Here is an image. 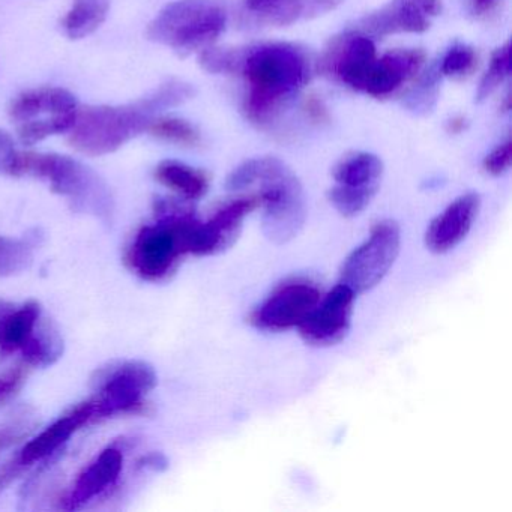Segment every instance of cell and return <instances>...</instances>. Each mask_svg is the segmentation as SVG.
<instances>
[{"mask_svg":"<svg viewBox=\"0 0 512 512\" xmlns=\"http://www.w3.org/2000/svg\"><path fill=\"white\" fill-rule=\"evenodd\" d=\"M196 95L193 86L179 80L155 89L145 98L124 106H92L77 112L70 143L76 151L91 157L112 154L148 131L158 113L181 106Z\"/></svg>","mask_w":512,"mask_h":512,"instance_id":"cell-1","label":"cell"},{"mask_svg":"<svg viewBox=\"0 0 512 512\" xmlns=\"http://www.w3.org/2000/svg\"><path fill=\"white\" fill-rule=\"evenodd\" d=\"M235 74L247 82V118L266 125L307 85L311 62L305 50L295 44H259L239 49Z\"/></svg>","mask_w":512,"mask_h":512,"instance_id":"cell-2","label":"cell"},{"mask_svg":"<svg viewBox=\"0 0 512 512\" xmlns=\"http://www.w3.org/2000/svg\"><path fill=\"white\" fill-rule=\"evenodd\" d=\"M232 191L256 188L263 206V233L274 244H286L299 235L307 218L304 190L295 173L274 157L254 158L233 170L227 179Z\"/></svg>","mask_w":512,"mask_h":512,"instance_id":"cell-3","label":"cell"},{"mask_svg":"<svg viewBox=\"0 0 512 512\" xmlns=\"http://www.w3.org/2000/svg\"><path fill=\"white\" fill-rule=\"evenodd\" d=\"M155 212L157 224L140 230L128 254L131 268L148 281L169 277L190 254V236L199 223L190 208L173 200H157Z\"/></svg>","mask_w":512,"mask_h":512,"instance_id":"cell-4","label":"cell"},{"mask_svg":"<svg viewBox=\"0 0 512 512\" xmlns=\"http://www.w3.org/2000/svg\"><path fill=\"white\" fill-rule=\"evenodd\" d=\"M32 175L49 182L52 191L70 200L74 211L109 220L113 199L106 182L85 164L59 154L20 152L17 176Z\"/></svg>","mask_w":512,"mask_h":512,"instance_id":"cell-5","label":"cell"},{"mask_svg":"<svg viewBox=\"0 0 512 512\" xmlns=\"http://www.w3.org/2000/svg\"><path fill=\"white\" fill-rule=\"evenodd\" d=\"M227 11L218 0H176L149 23V40L181 55L208 49L226 31Z\"/></svg>","mask_w":512,"mask_h":512,"instance_id":"cell-6","label":"cell"},{"mask_svg":"<svg viewBox=\"0 0 512 512\" xmlns=\"http://www.w3.org/2000/svg\"><path fill=\"white\" fill-rule=\"evenodd\" d=\"M98 395L95 401L94 422L118 413L139 412L143 397L157 386L154 367L145 361H125L98 371Z\"/></svg>","mask_w":512,"mask_h":512,"instance_id":"cell-7","label":"cell"},{"mask_svg":"<svg viewBox=\"0 0 512 512\" xmlns=\"http://www.w3.org/2000/svg\"><path fill=\"white\" fill-rule=\"evenodd\" d=\"M400 247V226L392 220L379 221L367 241L344 260L340 283L346 284L356 295L374 289L394 265Z\"/></svg>","mask_w":512,"mask_h":512,"instance_id":"cell-8","label":"cell"},{"mask_svg":"<svg viewBox=\"0 0 512 512\" xmlns=\"http://www.w3.org/2000/svg\"><path fill=\"white\" fill-rule=\"evenodd\" d=\"M322 292L308 280H290L280 284L250 317L260 331L283 332L298 328L319 304Z\"/></svg>","mask_w":512,"mask_h":512,"instance_id":"cell-9","label":"cell"},{"mask_svg":"<svg viewBox=\"0 0 512 512\" xmlns=\"http://www.w3.org/2000/svg\"><path fill=\"white\" fill-rule=\"evenodd\" d=\"M356 293L340 283L322 295L319 304L298 326L302 340L313 347H331L341 343L352 328Z\"/></svg>","mask_w":512,"mask_h":512,"instance_id":"cell-10","label":"cell"},{"mask_svg":"<svg viewBox=\"0 0 512 512\" xmlns=\"http://www.w3.org/2000/svg\"><path fill=\"white\" fill-rule=\"evenodd\" d=\"M442 13V0H391L376 13L364 17L356 31L367 37L385 38L395 34H422Z\"/></svg>","mask_w":512,"mask_h":512,"instance_id":"cell-11","label":"cell"},{"mask_svg":"<svg viewBox=\"0 0 512 512\" xmlns=\"http://www.w3.org/2000/svg\"><path fill=\"white\" fill-rule=\"evenodd\" d=\"M259 206L256 196L241 197L221 206L206 223L196 224L190 238V254L215 256L229 250L238 241L244 220Z\"/></svg>","mask_w":512,"mask_h":512,"instance_id":"cell-12","label":"cell"},{"mask_svg":"<svg viewBox=\"0 0 512 512\" xmlns=\"http://www.w3.org/2000/svg\"><path fill=\"white\" fill-rule=\"evenodd\" d=\"M421 50H394L368 61L352 89L370 97L386 98L406 85L424 65Z\"/></svg>","mask_w":512,"mask_h":512,"instance_id":"cell-13","label":"cell"},{"mask_svg":"<svg viewBox=\"0 0 512 512\" xmlns=\"http://www.w3.org/2000/svg\"><path fill=\"white\" fill-rule=\"evenodd\" d=\"M481 209V197L467 193L458 197L442 214L437 215L425 233V245L434 254L454 250L469 235Z\"/></svg>","mask_w":512,"mask_h":512,"instance_id":"cell-14","label":"cell"},{"mask_svg":"<svg viewBox=\"0 0 512 512\" xmlns=\"http://www.w3.org/2000/svg\"><path fill=\"white\" fill-rule=\"evenodd\" d=\"M248 13L260 25L289 26L316 19L340 7L343 0H244Z\"/></svg>","mask_w":512,"mask_h":512,"instance_id":"cell-15","label":"cell"},{"mask_svg":"<svg viewBox=\"0 0 512 512\" xmlns=\"http://www.w3.org/2000/svg\"><path fill=\"white\" fill-rule=\"evenodd\" d=\"M94 416V398L79 404L76 409L71 410L64 418L58 419L55 424L50 425L47 430L38 434L31 442L26 443L25 448L20 452V463L23 466H28V464H34L49 457L53 452L58 451L83 425L94 422Z\"/></svg>","mask_w":512,"mask_h":512,"instance_id":"cell-16","label":"cell"},{"mask_svg":"<svg viewBox=\"0 0 512 512\" xmlns=\"http://www.w3.org/2000/svg\"><path fill=\"white\" fill-rule=\"evenodd\" d=\"M77 100L70 91L62 88L31 89L14 98L11 103L10 116L17 124L37 121V119L55 118L77 112Z\"/></svg>","mask_w":512,"mask_h":512,"instance_id":"cell-17","label":"cell"},{"mask_svg":"<svg viewBox=\"0 0 512 512\" xmlns=\"http://www.w3.org/2000/svg\"><path fill=\"white\" fill-rule=\"evenodd\" d=\"M122 466H124V454L121 449H104L100 457L88 469L83 470L82 475L77 479L76 487L68 497V508H80L107 490V487L115 484L121 475Z\"/></svg>","mask_w":512,"mask_h":512,"instance_id":"cell-18","label":"cell"},{"mask_svg":"<svg viewBox=\"0 0 512 512\" xmlns=\"http://www.w3.org/2000/svg\"><path fill=\"white\" fill-rule=\"evenodd\" d=\"M382 175V161L367 152L347 155L334 169L335 185L356 190H379Z\"/></svg>","mask_w":512,"mask_h":512,"instance_id":"cell-19","label":"cell"},{"mask_svg":"<svg viewBox=\"0 0 512 512\" xmlns=\"http://www.w3.org/2000/svg\"><path fill=\"white\" fill-rule=\"evenodd\" d=\"M155 179L185 200L202 199L209 190V178L205 172L179 161L167 160L158 164Z\"/></svg>","mask_w":512,"mask_h":512,"instance_id":"cell-20","label":"cell"},{"mask_svg":"<svg viewBox=\"0 0 512 512\" xmlns=\"http://www.w3.org/2000/svg\"><path fill=\"white\" fill-rule=\"evenodd\" d=\"M40 304L28 302L25 307L0 317V355H11L22 349L40 320Z\"/></svg>","mask_w":512,"mask_h":512,"instance_id":"cell-21","label":"cell"},{"mask_svg":"<svg viewBox=\"0 0 512 512\" xmlns=\"http://www.w3.org/2000/svg\"><path fill=\"white\" fill-rule=\"evenodd\" d=\"M110 0H74L65 16V34L70 40H82L94 34L109 16Z\"/></svg>","mask_w":512,"mask_h":512,"instance_id":"cell-22","label":"cell"},{"mask_svg":"<svg viewBox=\"0 0 512 512\" xmlns=\"http://www.w3.org/2000/svg\"><path fill=\"white\" fill-rule=\"evenodd\" d=\"M38 335L32 332L31 337L23 344L22 352L25 356L26 364L34 367H49L55 364L62 353H64V341L59 335L58 329L52 322H46L38 325Z\"/></svg>","mask_w":512,"mask_h":512,"instance_id":"cell-23","label":"cell"},{"mask_svg":"<svg viewBox=\"0 0 512 512\" xmlns=\"http://www.w3.org/2000/svg\"><path fill=\"white\" fill-rule=\"evenodd\" d=\"M77 112L17 124L20 142L25 146H32L41 142V140L47 139V137L55 136V134L68 133L76 124Z\"/></svg>","mask_w":512,"mask_h":512,"instance_id":"cell-24","label":"cell"},{"mask_svg":"<svg viewBox=\"0 0 512 512\" xmlns=\"http://www.w3.org/2000/svg\"><path fill=\"white\" fill-rule=\"evenodd\" d=\"M149 133L164 142L175 143L179 146H188L193 148L200 143V134L190 122L184 119L170 118V116H163V118H155L148 128Z\"/></svg>","mask_w":512,"mask_h":512,"instance_id":"cell-25","label":"cell"},{"mask_svg":"<svg viewBox=\"0 0 512 512\" xmlns=\"http://www.w3.org/2000/svg\"><path fill=\"white\" fill-rule=\"evenodd\" d=\"M31 262V242L0 236V277L20 274L29 268Z\"/></svg>","mask_w":512,"mask_h":512,"instance_id":"cell-26","label":"cell"},{"mask_svg":"<svg viewBox=\"0 0 512 512\" xmlns=\"http://www.w3.org/2000/svg\"><path fill=\"white\" fill-rule=\"evenodd\" d=\"M377 191L379 190H356V188L334 185L329 190L328 199L338 214L346 218H353L368 208Z\"/></svg>","mask_w":512,"mask_h":512,"instance_id":"cell-27","label":"cell"},{"mask_svg":"<svg viewBox=\"0 0 512 512\" xmlns=\"http://www.w3.org/2000/svg\"><path fill=\"white\" fill-rule=\"evenodd\" d=\"M509 71H511V44L506 43L491 56L490 68L479 83L476 101L481 103L491 97L502 85L503 80L509 76Z\"/></svg>","mask_w":512,"mask_h":512,"instance_id":"cell-28","label":"cell"},{"mask_svg":"<svg viewBox=\"0 0 512 512\" xmlns=\"http://www.w3.org/2000/svg\"><path fill=\"white\" fill-rule=\"evenodd\" d=\"M440 79H442V74L439 73V70L428 71L419 80L418 85L412 89V92L407 95V109L415 113H421V115L431 112L434 104H436L437 94H439Z\"/></svg>","mask_w":512,"mask_h":512,"instance_id":"cell-29","label":"cell"},{"mask_svg":"<svg viewBox=\"0 0 512 512\" xmlns=\"http://www.w3.org/2000/svg\"><path fill=\"white\" fill-rule=\"evenodd\" d=\"M478 55L466 44H455L440 62L439 73L451 79H463L475 70Z\"/></svg>","mask_w":512,"mask_h":512,"instance_id":"cell-30","label":"cell"},{"mask_svg":"<svg viewBox=\"0 0 512 512\" xmlns=\"http://www.w3.org/2000/svg\"><path fill=\"white\" fill-rule=\"evenodd\" d=\"M34 427L35 424H32L29 418H19L17 416L16 419H11L8 424L0 427V449L8 448V446L25 439L34 430Z\"/></svg>","mask_w":512,"mask_h":512,"instance_id":"cell-31","label":"cell"},{"mask_svg":"<svg viewBox=\"0 0 512 512\" xmlns=\"http://www.w3.org/2000/svg\"><path fill=\"white\" fill-rule=\"evenodd\" d=\"M512 143L506 140L502 145L491 151L484 160V170L491 176H500L511 167Z\"/></svg>","mask_w":512,"mask_h":512,"instance_id":"cell-32","label":"cell"},{"mask_svg":"<svg viewBox=\"0 0 512 512\" xmlns=\"http://www.w3.org/2000/svg\"><path fill=\"white\" fill-rule=\"evenodd\" d=\"M20 152L14 146L13 137L7 131L0 130V173L17 176Z\"/></svg>","mask_w":512,"mask_h":512,"instance_id":"cell-33","label":"cell"},{"mask_svg":"<svg viewBox=\"0 0 512 512\" xmlns=\"http://www.w3.org/2000/svg\"><path fill=\"white\" fill-rule=\"evenodd\" d=\"M26 373L25 368L19 367L16 370L10 371V373L0 376V406L7 403L8 400L14 397L22 388L25 383Z\"/></svg>","mask_w":512,"mask_h":512,"instance_id":"cell-34","label":"cell"},{"mask_svg":"<svg viewBox=\"0 0 512 512\" xmlns=\"http://www.w3.org/2000/svg\"><path fill=\"white\" fill-rule=\"evenodd\" d=\"M305 110H307V115L310 116L314 122L328 121V110L323 106L322 101L317 100V98L313 97L307 100Z\"/></svg>","mask_w":512,"mask_h":512,"instance_id":"cell-35","label":"cell"},{"mask_svg":"<svg viewBox=\"0 0 512 512\" xmlns=\"http://www.w3.org/2000/svg\"><path fill=\"white\" fill-rule=\"evenodd\" d=\"M140 466L149 467L154 470H164L167 467V458L163 454H149L139 461Z\"/></svg>","mask_w":512,"mask_h":512,"instance_id":"cell-36","label":"cell"},{"mask_svg":"<svg viewBox=\"0 0 512 512\" xmlns=\"http://www.w3.org/2000/svg\"><path fill=\"white\" fill-rule=\"evenodd\" d=\"M499 4V0H472V8L478 16H485L491 13Z\"/></svg>","mask_w":512,"mask_h":512,"instance_id":"cell-37","label":"cell"},{"mask_svg":"<svg viewBox=\"0 0 512 512\" xmlns=\"http://www.w3.org/2000/svg\"><path fill=\"white\" fill-rule=\"evenodd\" d=\"M466 125V119L461 118V116H455V118H452L451 121L448 122L446 130H448L449 134H460L466 130Z\"/></svg>","mask_w":512,"mask_h":512,"instance_id":"cell-38","label":"cell"},{"mask_svg":"<svg viewBox=\"0 0 512 512\" xmlns=\"http://www.w3.org/2000/svg\"><path fill=\"white\" fill-rule=\"evenodd\" d=\"M8 307L5 305L4 301H0V316H4L5 313H7Z\"/></svg>","mask_w":512,"mask_h":512,"instance_id":"cell-39","label":"cell"}]
</instances>
